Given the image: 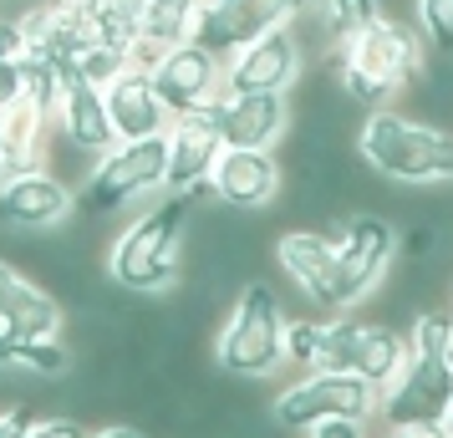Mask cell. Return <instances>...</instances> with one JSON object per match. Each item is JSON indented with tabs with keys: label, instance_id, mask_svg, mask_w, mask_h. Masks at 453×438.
<instances>
[{
	"label": "cell",
	"instance_id": "ba28073f",
	"mask_svg": "<svg viewBox=\"0 0 453 438\" xmlns=\"http://www.w3.org/2000/svg\"><path fill=\"white\" fill-rule=\"evenodd\" d=\"M270 413L280 423V434H311V428H321L331 418L372 423L382 413V393L347 373H301L296 382H286L270 397Z\"/></svg>",
	"mask_w": 453,
	"mask_h": 438
},
{
	"label": "cell",
	"instance_id": "8d00e7d4",
	"mask_svg": "<svg viewBox=\"0 0 453 438\" xmlns=\"http://www.w3.org/2000/svg\"><path fill=\"white\" fill-rule=\"evenodd\" d=\"M443 428H449V438H453V408H449V418H443Z\"/></svg>",
	"mask_w": 453,
	"mask_h": 438
},
{
	"label": "cell",
	"instance_id": "7a4b0ae2",
	"mask_svg": "<svg viewBox=\"0 0 453 438\" xmlns=\"http://www.w3.org/2000/svg\"><path fill=\"white\" fill-rule=\"evenodd\" d=\"M428 66V42L423 31L397 16H377L372 26H362L357 36L331 51V77L347 92V103L357 112H377L392 107V97H403L418 87Z\"/></svg>",
	"mask_w": 453,
	"mask_h": 438
},
{
	"label": "cell",
	"instance_id": "d6a6232c",
	"mask_svg": "<svg viewBox=\"0 0 453 438\" xmlns=\"http://www.w3.org/2000/svg\"><path fill=\"white\" fill-rule=\"evenodd\" d=\"M21 92V62H0V107H11Z\"/></svg>",
	"mask_w": 453,
	"mask_h": 438
},
{
	"label": "cell",
	"instance_id": "9a60e30c",
	"mask_svg": "<svg viewBox=\"0 0 453 438\" xmlns=\"http://www.w3.org/2000/svg\"><path fill=\"white\" fill-rule=\"evenodd\" d=\"M306 72V36L290 26H275L260 42H250L240 57H229V92H275L290 97Z\"/></svg>",
	"mask_w": 453,
	"mask_h": 438
},
{
	"label": "cell",
	"instance_id": "8992f818",
	"mask_svg": "<svg viewBox=\"0 0 453 438\" xmlns=\"http://www.w3.org/2000/svg\"><path fill=\"white\" fill-rule=\"evenodd\" d=\"M164 194H168V133L107 148L77 188V214L82 219H118L127 209H148Z\"/></svg>",
	"mask_w": 453,
	"mask_h": 438
},
{
	"label": "cell",
	"instance_id": "d590c367",
	"mask_svg": "<svg viewBox=\"0 0 453 438\" xmlns=\"http://www.w3.org/2000/svg\"><path fill=\"white\" fill-rule=\"evenodd\" d=\"M5 179H11V164H5V158H0V184H5Z\"/></svg>",
	"mask_w": 453,
	"mask_h": 438
},
{
	"label": "cell",
	"instance_id": "4316f807",
	"mask_svg": "<svg viewBox=\"0 0 453 438\" xmlns=\"http://www.w3.org/2000/svg\"><path fill=\"white\" fill-rule=\"evenodd\" d=\"M321 342H326V316H290V336H286V362L301 373H316L321 362Z\"/></svg>",
	"mask_w": 453,
	"mask_h": 438
},
{
	"label": "cell",
	"instance_id": "f35d334b",
	"mask_svg": "<svg viewBox=\"0 0 453 438\" xmlns=\"http://www.w3.org/2000/svg\"><path fill=\"white\" fill-rule=\"evenodd\" d=\"M449 367H453V332H449Z\"/></svg>",
	"mask_w": 453,
	"mask_h": 438
},
{
	"label": "cell",
	"instance_id": "4dcf8cb0",
	"mask_svg": "<svg viewBox=\"0 0 453 438\" xmlns=\"http://www.w3.org/2000/svg\"><path fill=\"white\" fill-rule=\"evenodd\" d=\"M31 428H36L31 408H5L0 413V438H31Z\"/></svg>",
	"mask_w": 453,
	"mask_h": 438
},
{
	"label": "cell",
	"instance_id": "3957f363",
	"mask_svg": "<svg viewBox=\"0 0 453 438\" xmlns=\"http://www.w3.org/2000/svg\"><path fill=\"white\" fill-rule=\"evenodd\" d=\"M357 164L392 188H449L453 184V127L412 118L397 107L362 112L351 127Z\"/></svg>",
	"mask_w": 453,
	"mask_h": 438
},
{
	"label": "cell",
	"instance_id": "603a6c76",
	"mask_svg": "<svg viewBox=\"0 0 453 438\" xmlns=\"http://www.w3.org/2000/svg\"><path fill=\"white\" fill-rule=\"evenodd\" d=\"M0 367H21V373H36V377H62L72 373V352L66 342H26V336H5L0 332Z\"/></svg>",
	"mask_w": 453,
	"mask_h": 438
},
{
	"label": "cell",
	"instance_id": "44dd1931",
	"mask_svg": "<svg viewBox=\"0 0 453 438\" xmlns=\"http://www.w3.org/2000/svg\"><path fill=\"white\" fill-rule=\"evenodd\" d=\"M51 118L31 97H16L11 107H0V158L11 164V173L26 168H46L51 158Z\"/></svg>",
	"mask_w": 453,
	"mask_h": 438
},
{
	"label": "cell",
	"instance_id": "9c48e42d",
	"mask_svg": "<svg viewBox=\"0 0 453 438\" xmlns=\"http://www.w3.org/2000/svg\"><path fill=\"white\" fill-rule=\"evenodd\" d=\"M397 245L403 240L392 230V219L377 209H351L347 219H336V306L342 316L382 286V275L397 260Z\"/></svg>",
	"mask_w": 453,
	"mask_h": 438
},
{
	"label": "cell",
	"instance_id": "f1b7e54d",
	"mask_svg": "<svg viewBox=\"0 0 453 438\" xmlns=\"http://www.w3.org/2000/svg\"><path fill=\"white\" fill-rule=\"evenodd\" d=\"M26 57V26L0 16V62H21Z\"/></svg>",
	"mask_w": 453,
	"mask_h": 438
},
{
	"label": "cell",
	"instance_id": "2e32d148",
	"mask_svg": "<svg viewBox=\"0 0 453 438\" xmlns=\"http://www.w3.org/2000/svg\"><path fill=\"white\" fill-rule=\"evenodd\" d=\"M204 118L225 138V148H280L296 127V107L275 92H225Z\"/></svg>",
	"mask_w": 453,
	"mask_h": 438
},
{
	"label": "cell",
	"instance_id": "5bb4252c",
	"mask_svg": "<svg viewBox=\"0 0 453 438\" xmlns=\"http://www.w3.org/2000/svg\"><path fill=\"white\" fill-rule=\"evenodd\" d=\"M270 255H275L280 275L301 291V301H311L321 316H342V306H336V234L311 230V225L280 230Z\"/></svg>",
	"mask_w": 453,
	"mask_h": 438
},
{
	"label": "cell",
	"instance_id": "484cf974",
	"mask_svg": "<svg viewBox=\"0 0 453 438\" xmlns=\"http://www.w3.org/2000/svg\"><path fill=\"white\" fill-rule=\"evenodd\" d=\"M412 26L423 31L428 57L453 62V0H418L412 5Z\"/></svg>",
	"mask_w": 453,
	"mask_h": 438
},
{
	"label": "cell",
	"instance_id": "7c38bea8",
	"mask_svg": "<svg viewBox=\"0 0 453 438\" xmlns=\"http://www.w3.org/2000/svg\"><path fill=\"white\" fill-rule=\"evenodd\" d=\"M77 214V188L57 168H26L0 184V230L16 234H51Z\"/></svg>",
	"mask_w": 453,
	"mask_h": 438
},
{
	"label": "cell",
	"instance_id": "cb8c5ba5",
	"mask_svg": "<svg viewBox=\"0 0 453 438\" xmlns=\"http://www.w3.org/2000/svg\"><path fill=\"white\" fill-rule=\"evenodd\" d=\"M21 92H26V97H31L36 107H42L51 123H57V112H62V97H66L62 66L46 62V57H36V51H26V57H21Z\"/></svg>",
	"mask_w": 453,
	"mask_h": 438
},
{
	"label": "cell",
	"instance_id": "7402d4cb",
	"mask_svg": "<svg viewBox=\"0 0 453 438\" xmlns=\"http://www.w3.org/2000/svg\"><path fill=\"white\" fill-rule=\"evenodd\" d=\"M194 11H199V0H143V36L138 42L153 46L158 57L168 46H184L194 36Z\"/></svg>",
	"mask_w": 453,
	"mask_h": 438
},
{
	"label": "cell",
	"instance_id": "4fadbf2b",
	"mask_svg": "<svg viewBox=\"0 0 453 438\" xmlns=\"http://www.w3.org/2000/svg\"><path fill=\"white\" fill-rule=\"evenodd\" d=\"M290 188V168L275 148H225V158L209 179V199L234 214H260Z\"/></svg>",
	"mask_w": 453,
	"mask_h": 438
},
{
	"label": "cell",
	"instance_id": "d6986e66",
	"mask_svg": "<svg viewBox=\"0 0 453 438\" xmlns=\"http://www.w3.org/2000/svg\"><path fill=\"white\" fill-rule=\"evenodd\" d=\"M107 92V112H112V127H118V143H138V138H164L173 127V112L158 97L153 87V72H138L127 66L118 72L112 82L103 87Z\"/></svg>",
	"mask_w": 453,
	"mask_h": 438
},
{
	"label": "cell",
	"instance_id": "74e56055",
	"mask_svg": "<svg viewBox=\"0 0 453 438\" xmlns=\"http://www.w3.org/2000/svg\"><path fill=\"white\" fill-rule=\"evenodd\" d=\"M42 5H72V0H42Z\"/></svg>",
	"mask_w": 453,
	"mask_h": 438
},
{
	"label": "cell",
	"instance_id": "5b68a950",
	"mask_svg": "<svg viewBox=\"0 0 453 438\" xmlns=\"http://www.w3.org/2000/svg\"><path fill=\"white\" fill-rule=\"evenodd\" d=\"M449 332H453V311H423L408 327L412 336V357L403 377L382 393V413L377 423H443L453 408V367H449Z\"/></svg>",
	"mask_w": 453,
	"mask_h": 438
},
{
	"label": "cell",
	"instance_id": "52a82bcc",
	"mask_svg": "<svg viewBox=\"0 0 453 438\" xmlns=\"http://www.w3.org/2000/svg\"><path fill=\"white\" fill-rule=\"evenodd\" d=\"M412 357V336L408 327L392 321H362V316H326V342H321V362L316 373H347L372 382L377 393H388L392 382L403 377Z\"/></svg>",
	"mask_w": 453,
	"mask_h": 438
},
{
	"label": "cell",
	"instance_id": "1f68e13d",
	"mask_svg": "<svg viewBox=\"0 0 453 438\" xmlns=\"http://www.w3.org/2000/svg\"><path fill=\"white\" fill-rule=\"evenodd\" d=\"M382 438H449V428L443 423H392L382 428Z\"/></svg>",
	"mask_w": 453,
	"mask_h": 438
},
{
	"label": "cell",
	"instance_id": "836d02e7",
	"mask_svg": "<svg viewBox=\"0 0 453 438\" xmlns=\"http://www.w3.org/2000/svg\"><path fill=\"white\" fill-rule=\"evenodd\" d=\"M92 438H153L148 428H138V423H127V418H118V423H103Z\"/></svg>",
	"mask_w": 453,
	"mask_h": 438
},
{
	"label": "cell",
	"instance_id": "83f0119b",
	"mask_svg": "<svg viewBox=\"0 0 453 438\" xmlns=\"http://www.w3.org/2000/svg\"><path fill=\"white\" fill-rule=\"evenodd\" d=\"M97 428L87 423L82 413H46L36 418V428H31V438H92Z\"/></svg>",
	"mask_w": 453,
	"mask_h": 438
},
{
	"label": "cell",
	"instance_id": "ffe728a7",
	"mask_svg": "<svg viewBox=\"0 0 453 438\" xmlns=\"http://www.w3.org/2000/svg\"><path fill=\"white\" fill-rule=\"evenodd\" d=\"M225 158V138L209 118H173L168 127V194H209V179Z\"/></svg>",
	"mask_w": 453,
	"mask_h": 438
},
{
	"label": "cell",
	"instance_id": "f546056e",
	"mask_svg": "<svg viewBox=\"0 0 453 438\" xmlns=\"http://www.w3.org/2000/svg\"><path fill=\"white\" fill-rule=\"evenodd\" d=\"M301 438H377V434L367 423H357V418H331V423H321V428H311Z\"/></svg>",
	"mask_w": 453,
	"mask_h": 438
},
{
	"label": "cell",
	"instance_id": "8fae6325",
	"mask_svg": "<svg viewBox=\"0 0 453 438\" xmlns=\"http://www.w3.org/2000/svg\"><path fill=\"white\" fill-rule=\"evenodd\" d=\"M153 87H158V97L168 103L173 118H204L229 92V62L204 51L199 42L168 46L153 66Z\"/></svg>",
	"mask_w": 453,
	"mask_h": 438
},
{
	"label": "cell",
	"instance_id": "e575fe53",
	"mask_svg": "<svg viewBox=\"0 0 453 438\" xmlns=\"http://www.w3.org/2000/svg\"><path fill=\"white\" fill-rule=\"evenodd\" d=\"M311 5H321V0H296V11H301V16H306Z\"/></svg>",
	"mask_w": 453,
	"mask_h": 438
},
{
	"label": "cell",
	"instance_id": "ac0fdd59",
	"mask_svg": "<svg viewBox=\"0 0 453 438\" xmlns=\"http://www.w3.org/2000/svg\"><path fill=\"white\" fill-rule=\"evenodd\" d=\"M57 138H62L72 153L82 158H103L107 148H118V127H112V112H107V92L87 77H66V97L62 112H57Z\"/></svg>",
	"mask_w": 453,
	"mask_h": 438
},
{
	"label": "cell",
	"instance_id": "30bf717a",
	"mask_svg": "<svg viewBox=\"0 0 453 438\" xmlns=\"http://www.w3.org/2000/svg\"><path fill=\"white\" fill-rule=\"evenodd\" d=\"M301 16L296 11V0H199V11H194V36L188 42H199L204 51L214 57H240L250 42H260L265 31L275 26H290Z\"/></svg>",
	"mask_w": 453,
	"mask_h": 438
},
{
	"label": "cell",
	"instance_id": "e0dca14e",
	"mask_svg": "<svg viewBox=\"0 0 453 438\" xmlns=\"http://www.w3.org/2000/svg\"><path fill=\"white\" fill-rule=\"evenodd\" d=\"M0 332L26 336V342H57L66 332L62 301L31 275H21L5 255H0Z\"/></svg>",
	"mask_w": 453,
	"mask_h": 438
},
{
	"label": "cell",
	"instance_id": "277c9868",
	"mask_svg": "<svg viewBox=\"0 0 453 438\" xmlns=\"http://www.w3.org/2000/svg\"><path fill=\"white\" fill-rule=\"evenodd\" d=\"M290 316L270 280H245L229 296L225 327L214 332V367L229 382H270L286 362Z\"/></svg>",
	"mask_w": 453,
	"mask_h": 438
},
{
	"label": "cell",
	"instance_id": "6da1fadb",
	"mask_svg": "<svg viewBox=\"0 0 453 438\" xmlns=\"http://www.w3.org/2000/svg\"><path fill=\"white\" fill-rule=\"evenodd\" d=\"M204 194H164L127 219L107 245V280L127 296H168L184 280V250L194 230V204Z\"/></svg>",
	"mask_w": 453,
	"mask_h": 438
},
{
	"label": "cell",
	"instance_id": "d4e9b609",
	"mask_svg": "<svg viewBox=\"0 0 453 438\" xmlns=\"http://www.w3.org/2000/svg\"><path fill=\"white\" fill-rule=\"evenodd\" d=\"M377 16H382V0H321V36H326V46L336 51L347 36H357V31L372 26Z\"/></svg>",
	"mask_w": 453,
	"mask_h": 438
}]
</instances>
